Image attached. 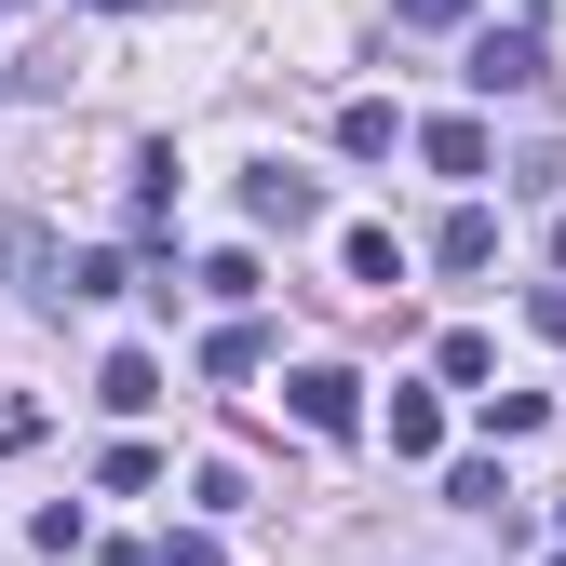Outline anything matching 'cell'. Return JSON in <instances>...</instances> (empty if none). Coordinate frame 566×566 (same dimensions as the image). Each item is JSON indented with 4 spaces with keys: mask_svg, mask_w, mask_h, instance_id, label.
Returning <instances> with one entry per match:
<instances>
[{
    "mask_svg": "<svg viewBox=\"0 0 566 566\" xmlns=\"http://www.w3.org/2000/svg\"><path fill=\"white\" fill-rule=\"evenodd\" d=\"M283 405H297V432H324V446L365 432V378H350V365H297V378H283Z\"/></svg>",
    "mask_w": 566,
    "mask_h": 566,
    "instance_id": "cell-1",
    "label": "cell"
},
{
    "mask_svg": "<svg viewBox=\"0 0 566 566\" xmlns=\"http://www.w3.org/2000/svg\"><path fill=\"white\" fill-rule=\"evenodd\" d=\"M539 82H553L539 28H485V41H472V95H539Z\"/></svg>",
    "mask_w": 566,
    "mask_h": 566,
    "instance_id": "cell-2",
    "label": "cell"
},
{
    "mask_svg": "<svg viewBox=\"0 0 566 566\" xmlns=\"http://www.w3.org/2000/svg\"><path fill=\"white\" fill-rule=\"evenodd\" d=\"M243 217H256V230H324V189L283 176V163H256V176H243Z\"/></svg>",
    "mask_w": 566,
    "mask_h": 566,
    "instance_id": "cell-3",
    "label": "cell"
},
{
    "mask_svg": "<svg viewBox=\"0 0 566 566\" xmlns=\"http://www.w3.org/2000/svg\"><path fill=\"white\" fill-rule=\"evenodd\" d=\"M95 405L108 418H149L163 405V350H108V365H95Z\"/></svg>",
    "mask_w": 566,
    "mask_h": 566,
    "instance_id": "cell-4",
    "label": "cell"
},
{
    "mask_svg": "<svg viewBox=\"0 0 566 566\" xmlns=\"http://www.w3.org/2000/svg\"><path fill=\"white\" fill-rule=\"evenodd\" d=\"M337 149H350V163H391V149H405V108H391V95H350V108H337Z\"/></svg>",
    "mask_w": 566,
    "mask_h": 566,
    "instance_id": "cell-5",
    "label": "cell"
},
{
    "mask_svg": "<svg viewBox=\"0 0 566 566\" xmlns=\"http://www.w3.org/2000/svg\"><path fill=\"white\" fill-rule=\"evenodd\" d=\"M500 256V217H485V202H459V217L432 230V270H485Z\"/></svg>",
    "mask_w": 566,
    "mask_h": 566,
    "instance_id": "cell-6",
    "label": "cell"
},
{
    "mask_svg": "<svg viewBox=\"0 0 566 566\" xmlns=\"http://www.w3.org/2000/svg\"><path fill=\"white\" fill-rule=\"evenodd\" d=\"M418 163L432 176H485V122H418Z\"/></svg>",
    "mask_w": 566,
    "mask_h": 566,
    "instance_id": "cell-7",
    "label": "cell"
},
{
    "mask_svg": "<svg viewBox=\"0 0 566 566\" xmlns=\"http://www.w3.org/2000/svg\"><path fill=\"white\" fill-rule=\"evenodd\" d=\"M446 446V405L432 391H391V459H432Z\"/></svg>",
    "mask_w": 566,
    "mask_h": 566,
    "instance_id": "cell-8",
    "label": "cell"
},
{
    "mask_svg": "<svg viewBox=\"0 0 566 566\" xmlns=\"http://www.w3.org/2000/svg\"><path fill=\"white\" fill-rule=\"evenodd\" d=\"M176 217V149H135V230Z\"/></svg>",
    "mask_w": 566,
    "mask_h": 566,
    "instance_id": "cell-9",
    "label": "cell"
},
{
    "mask_svg": "<svg viewBox=\"0 0 566 566\" xmlns=\"http://www.w3.org/2000/svg\"><path fill=\"white\" fill-rule=\"evenodd\" d=\"M432 378H446V391H485V378H500V350H485V337H472V324H459V337H446V350H432Z\"/></svg>",
    "mask_w": 566,
    "mask_h": 566,
    "instance_id": "cell-10",
    "label": "cell"
},
{
    "mask_svg": "<svg viewBox=\"0 0 566 566\" xmlns=\"http://www.w3.org/2000/svg\"><path fill=\"white\" fill-rule=\"evenodd\" d=\"M337 256H350V283H405V243L391 230H337Z\"/></svg>",
    "mask_w": 566,
    "mask_h": 566,
    "instance_id": "cell-11",
    "label": "cell"
},
{
    "mask_svg": "<svg viewBox=\"0 0 566 566\" xmlns=\"http://www.w3.org/2000/svg\"><path fill=\"white\" fill-rule=\"evenodd\" d=\"M202 378H256V324H217V337H202Z\"/></svg>",
    "mask_w": 566,
    "mask_h": 566,
    "instance_id": "cell-12",
    "label": "cell"
},
{
    "mask_svg": "<svg viewBox=\"0 0 566 566\" xmlns=\"http://www.w3.org/2000/svg\"><path fill=\"white\" fill-rule=\"evenodd\" d=\"M28 539H41V553H82L95 526H82V500H41V513H28Z\"/></svg>",
    "mask_w": 566,
    "mask_h": 566,
    "instance_id": "cell-13",
    "label": "cell"
},
{
    "mask_svg": "<svg viewBox=\"0 0 566 566\" xmlns=\"http://www.w3.org/2000/svg\"><path fill=\"white\" fill-rule=\"evenodd\" d=\"M149 566H230V553H217V526H176V539H149Z\"/></svg>",
    "mask_w": 566,
    "mask_h": 566,
    "instance_id": "cell-14",
    "label": "cell"
},
{
    "mask_svg": "<svg viewBox=\"0 0 566 566\" xmlns=\"http://www.w3.org/2000/svg\"><path fill=\"white\" fill-rule=\"evenodd\" d=\"M391 28H472V0H391Z\"/></svg>",
    "mask_w": 566,
    "mask_h": 566,
    "instance_id": "cell-15",
    "label": "cell"
},
{
    "mask_svg": "<svg viewBox=\"0 0 566 566\" xmlns=\"http://www.w3.org/2000/svg\"><path fill=\"white\" fill-rule=\"evenodd\" d=\"M526 311H539V337H566V283H539V297H526Z\"/></svg>",
    "mask_w": 566,
    "mask_h": 566,
    "instance_id": "cell-16",
    "label": "cell"
},
{
    "mask_svg": "<svg viewBox=\"0 0 566 566\" xmlns=\"http://www.w3.org/2000/svg\"><path fill=\"white\" fill-rule=\"evenodd\" d=\"M553 270H566V217H553Z\"/></svg>",
    "mask_w": 566,
    "mask_h": 566,
    "instance_id": "cell-17",
    "label": "cell"
},
{
    "mask_svg": "<svg viewBox=\"0 0 566 566\" xmlns=\"http://www.w3.org/2000/svg\"><path fill=\"white\" fill-rule=\"evenodd\" d=\"M108 14H149V0H108Z\"/></svg>",
    "mask_w": 566,
    "mask_h": 566,
    "instance_id": "cell-18",
    "label": "cell"
},
{
    "mask_svg": "<svg viewBox=\"0 0 566 566\" xmlns=\"http://www.w3.org/2000/svg\"><path fill=\"white\" fill-rule=\"evenodd\" d=\"M553 566H566V553H553Z\"/></svg>",
    "mask_w": 566,
    "mask_h": 566,
    "instance_id": "cell-19",
    "label": "cell"
}]
</instances>
